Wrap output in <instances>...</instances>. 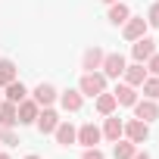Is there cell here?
<instances>
[{
  "mask_svg": "<svg viewBox=\"0 0 159 159\" xmlns=\"http://www.w3.org/2000/svg\"><path fill=\"white\" fill-rule=\"evenodd\" d=\"M78 91H81L84 97H97L106 91V75L103 72H84L81 81H78Z\"/></svg>",
  "mask_w": 159,
  "mask_h": 159,
  "instance_id": "6da1fadb",
  "label": "cell"
},
{
  "mask_svg": "<svg viewBox=\"0 0 159 159\" xmlns=\"http://www.w3.org/2000/svg\"><path fill=\"white\" fill-rule=\"evenodd\" d=\"M147 28H150V25H147L143 16H128L125 25H122V38H125V41H137V38L147 34Z\"/></svg>",
  "mask_w": 159,
  "mask_h": 159,
  "instance_id": "7a4b0ae2",
  "label": "cell"
},
{
  "mask_svg": "<svg viewBox=\"0 0 159 159\" xmlns=\"http://www.w3.org/2000/svg\"><path fill=\"white\" fill-rule=\"evenodd\" d=\"M59 122H62V119H59V112H56L53 106H44V109L38 112V119H34V125H38V131H41V134H53Z\"/></svg>",
  "mask_w": 159,
  "mask_h": 159,
  "instance_id": "3957f363",
  "label": "cell"
},
{
  "mask_svg": "<svg viewBox=\"0 0 159 159\" xmlns=\"http://www.w3.org/2000/svg\"><path fill=\"white\" fill-rule=\"evenodd\" d=\"M156 53V41L153 38H137V41H131V56H134V62H147L150 56Z\"/></svg>",
  "mask_w": 159,
  "mask_h": 159,
  "instance_id": "277c9868",
  "label": "cell"
},
{
  "mask_svg": "<svg viewBox=\"0 0 159 159\" xmlns=\"http://www.w3.org/2000/svg\"><path fill=\"white\" fill-rule=\"evenodd\" d=\"M56 97H59V91H56L50 81H41V84L31 91V100H34L41 109H44V106H53V103H56Z\"/></svg>",
  "mask_w": 159,
  "mask_h": 159,
  "instance_id": "5b68a950",
  "label": "cell"
},
{
  "mask_svg": "<svg viewBox=\"0 0 159 159\" xmlns=\"http://www.w3.org/2000/svg\"><path fill=\"white\" fill-rule=\"evenodd\" d=\"M131 109H134V119H140V122H156V119H159V103L150 100V97L137 100Z\"/></svg>",
  "mask_w": 159,
  "mask_h": 159,
  "instance_id": "8992f818",
  "label": "cell"
},
{
  "mask_svg": "<svg viewBox=\"0 0 159 159\" xmlns=\"http://www.w3.org/2000/svg\"><path fill=\"white\" fill-rule=\"evenodd\" d=\"M100 140H103V131L94 122H84L81 128H78V137H75V143H81V147H97Z\"/></svg>",
  "mask_w": 159,
  "mask_h": 159,
  "instance_id": "52a82bcc",
  "label": "cell"
},
{
  "mask_svg": "<svg viewBox=\"0 0 159 159\" xmlns=\"http://www.w3.org/2000/svg\"><path fill=\"white\" fill-rule=\"evenodd\" d=\"M125 66H128V62H125V56H122V53H106L100 69H103V75H106V78H122Z\"/></svg>",
  "mask_w": 159,
  "mask_h": 159,
  "instance_id": "ba28073f",
  "label": "cell"
},
{
  "mask_svg": "<svg viewBox=\"0 0 159 159\" xmlns=\"http://www.w3.org/2000/svg\"><path fill=\"white\" fill-rule=\"evenodd\" d=\"M125 137H128L131 143H143V140L150 137V122H140V119L125 122Z\"/></svg>",
  "mask_w": 159,
  "mask_h": 159,
  "instance_id": "9c48e42d",
  "label": "cell"
},
{
  "mask_svg": "<svg viewBox=\"0 0 159 159\" xmlns=\"http://www.w3.org/2000/svg\"><path fill=\"white\" fill-rule=\"evenodd\" d=\"M38 112H41V106L34 103V100H22V103H16V119H19V125H34V119H38Z\"/></svg>",
  "mask_w": 159,
  "mask_h": 159,
  "instance_id": "30bf717a",
  "label": "cell"
},
{
  "mask_svg": "<svg viewBox=\"0 0 159 159\" xmlns=\"http://www.w3.org/2000/svg\"><path fill=\"white\" fill-rule=\"evenodd\" d=\"M100 131H103V137H106V140H112V143H116L119 137H125V122L112 112V116H106V122H103V128H100Z\"/></svg>",
  "mask_w": 159,
  "mask_h": 159,
  "instance_id": "8fae6325",
  "label": "cell"
},
{
  "mask_svg": "<svg viewBox=\"0 0 159 159\" xmlns=\"http://www.w3.org/2000/svg\"><path fill=\"white\" fill-rule=\"evenodd\" d=\"M56 100H59V106H62L66 112H78V109L84 106V94H81V91H62Z\"/></svg>",
  "mask_w": 159,
  "mask_h": 159,
  "instance_id": "7c38bea8",
  "label": "cell"
},
{
  "mask_svg": "<svg viewBox=\"0 0 159 159\" xmlns=\"http://www.w3.org/2000/svg\"><path fill=\"white\" fill-rule=\"evenodd\" d=\"M103 56H106V53H103L100 47H88V50L81 53V69H84V72H97V69L103 66Z\"/></svg>",
  "mask_w": 159,
  "mask_h": 159,
  "instance_id": "4fadbf2b",
  "label": "cell"
},
{
  "mask_svg": "<svg viewBox=\"0 0 159 159\" xmlns=\"http://www.w3.org/2000/svg\"><path fill=\"white\" fill-rule=\"evenodd\" d=\"M53 134H56V143H59V147H72L75 137H78V128H75L72 122H59Z\"/></svg>",
  "mask_w": 159,
  "mask_h": 159,
  "instance_id": "5bb4252c",
  "label": "cell"
},
{
  "mask_svg": "<svg viewBox=\"0 0 159 159\" xmlns=\"http://www.w3.org/2000/svg\"><path fill=\"white\" fill-rule=\"evenodd\" d=\"M125 84H131V88H140L143 84V78H147V66L143 62H134V66H125Z\"/></svg>",
  "mask_w": 159,
  "mask_h": 159,
  "instance_id": "9a60e30c",
  "label": "cell"
},
{
  "mask_svg": "<svg viewBox=\"0 0 159 159\" xmlns=\"http://www.w3.org/2000/svg\"><path fill=\"white\" fill-rule=\"evenodd\" d=\"M112 94H116V103H119V106H134V103H137V88H131V84H125V81H122Z\"/></svg>",
  "mask_w": 159,
  "mask_h": 159,
  "instance_id": "2e32d148",
  "label": "cell"
},
{
  "mask_svg": "<svg viewBox=\"0 0 159 159\" xmlns=\"http://www.w3.org/2000/svg\"><path fill=\"white\" fill-rule=\"evenodd\" d=\"M94 106H97V112H100V116H112L119 103H116V94H106V91H103V94H97V97H94Z\"/></svg>",
  "mask_w": 159,
  "mask_h": 159,
  "instance_id": "e0dca14e",
  "label": "cell"
},
{
  "mask_svg": "<svg viewBox=\"0 0 159 159\" xmlns=\"http://www.w3.org/2000/svg\"><path fill=\"white\" fill-rule=\"evenodd\" d=\"M128 16H131V10H128V7L122 3V0L109 3V16H106V19H109L112 25H125V19H128Z\"/></svg>",
  "mask_w": 159,
  "mask_h": 159,
  "instance_id": "ac0fdd59",
  "label": "cell"
},
{
  "mask_svg": "<svg viewBox=\"0 0 159 159\" xmlns=\"http://www.w3.org/2000/svg\"><path fill=\"white\" fill-rule=\"evenodd\" d=\"M134 153H137V143H131L128 137H125V140L119 137V140H116V147H112V159H131Z\"/></svg>",
  "mask_w": 159,
  "mask_h": 159,
  "instance_id": "d6986e66",
  "label": "cell"
},
{
  "mask_svg": "<svg viewBox=\"0 0 159 159\" xmlns=\"http://www.w3.org/2000/svg\"><path fill=\"white\" fill-rule=\"evenodd\" d=\"M19 119H16V103H10V100H3L0 103V128H13Z\"/></svg>",
  "mask_w": 159,
  "mask_h": 159,
  "instance_id": "ffe728a7",
  "label": "cell"
},
{
  "mask_svg": "<svg viewBox=\"0 0 159 159\" xmlns=\"http://www.w3.org/2000/svg\"><path fill=\"white\" fill-rule=\"evenodd\" d=\"M25 97H28V88H25L22 81H10V84H7V100H10V103H22Z\"/></svg>",
  "mask_w": 159,
  "mask_h": 159,
  "instance_id": "44dd1931",
  "label": "cell"
},
{
  "mask_svg": "<svg viewBox=\"0 0 159 159\" xmlns=\"http://www.w3.org/2000/svg\"><path fill=\"white\" fill-rule=\"evenodd\" d=\"M10 81H16V62L13 59H0V88H7Z\"/></svg>",
  "mask_w": 159,
  "mask_h": 159,
  "instance_id": "7402d4cb",
  "label": "cell"
},
{
  "mask_svg": "<svg viewBox=\"0 0 159 159\" xmlns=\"http://www.w3.org/2000/svg\"><path fill=\"white\" fill-rule=\"evenodd\" d=\"M140 88H143V97H150V100H159V75H147Z\"/></svg>",
  "mask_w": 159,
  "mask_h": 159,
  "instance_id": "603a6c76",
  "label": "cell"
},
{
  "mask_svg": "<svg viewBox=\"0 0 159 159\" xmlns=\"http://www.w3.org/2000/svg\"><path fill=\"white\" fill-rule=\"evenodd\" d=\"M0 143H3V147H16L19 143V134L13 128H0Z\"/></svg>",
  "mask_w": 159,
  "mask_h": 159,
  "instance_id": "cb8c5ba5",
  "label": "cell"
},
{
  "mask_svg": "<svg viewBox=\"0 0 159 159\" xmlns=\"http://www.w3.org/2000/svg\"><path fill=\"white\" fill-rule=\"evenodd\" d=\"M81 159H106V153H103L100 147H84V153H81Z\"/></svg>",
  "mask_w": 159,
  "mask_h": 159,
  "instance_id": "d4e9b609",
  "label": "cell"
},
{
  "mask_svg": "<svg viewBox=\"0 0 159 159\" xmlns=\"http://www.w3.org/2000/svg\"><path fill=\"white\" fill-rule=\"evenodd\" d=\"M147 25L159 28V3H153V7H150V13H147Z\"/></svg>",
  "mask_w": 159,
  "mask_h": 159,
  "instance_id": "484cf974",
  "label": "cell"
},
{
  "mask_svg": "<svg viewBox=\"0 0 159 159\" xmlns=\"http://www.w3.org/2000/svg\"><path fill=\"white\" fill-rule=\"evenodd\" d=\"M147 72H153V75H159V53H153V56L147 59Z\"/></svg>",
  "mask_w": 159,
  "mask_h": 159,
  "instance_id": "4316f807",
  "label": "cell"
},
{
  "mask_svg": "<svg viewBox=\"0 0 159 159\" xmlns=\"http://www.w3.org/2000/svg\"><path fill=\"white\" fill-rule=\"evenodd\" d=\"M131 159H150V153H147V150H137V153H134Z\"/></svg>",
  "mask_w": 159,
  "mask_h": 159,
  "instance_id": "83f0119b",
  "label": "cell"
},
{
  "mask_svg": "<svg viewBox=\"0 0 159 159\" xmlns=\"http://www.w3.org/2000/svg\"><path fill=\"white\" fill-rule=\"evenodd\" d=\"M0 159H13V156H10V153H0Z\"/></svg>",
  "mask_w": 159,
  "mask_h": 159,
  "instance_id": "f1b7e54d",
  "label": "cell"
},
{
  "mask_svg": "<svg viewBox=\"0 0 159 159\" xmlns=\"http://www.w3.org/2000/svg\"><path fill=\"white\" fill-rule=\"evenodd\" d=\"M25 159H41V156H34V153H31V156H25Z\"/></svg>",
  "mask_w": 159,
  "mask_h": 159,
  "instance_id": "f546056e",
  "label": "cell"
},
{
  "mask_svg": "<svg viewBox=\"0 0 159 159\" xmlns=\"http://www.w3.org/2000/svg\"><path fill=\"white\" fill-rule=\"evenodd\" d=\"M103 3H116V0H103Z\"/></svg>",
  "mask_w": 159,
  "mask_h": 159,
  "instance_id": "4dcf8cb0",
  "label": "cell"
},
{
  "mask_svg": "<svg viewBox=\"0 0 159 159\" xmlns=\"http://www.w3.org/2000/svg\"><path fill=\"white\" fill-rule=\"evenodd\" d=\"M0 103H3V100H0Z\"/></svg>",
  "mask_w": 159,
  "mask_h": 159,
  "instance_id": "1f68e13d",
  "label": "cell"
}]
</instances>
